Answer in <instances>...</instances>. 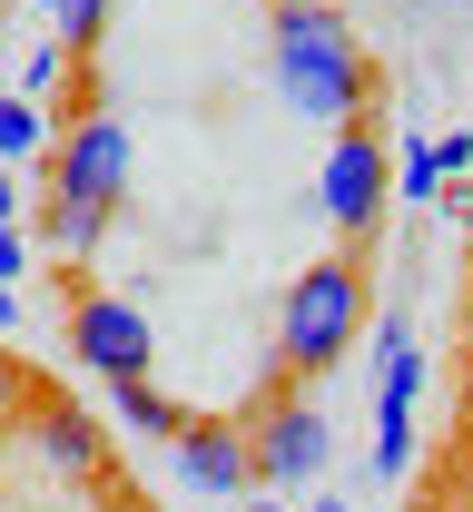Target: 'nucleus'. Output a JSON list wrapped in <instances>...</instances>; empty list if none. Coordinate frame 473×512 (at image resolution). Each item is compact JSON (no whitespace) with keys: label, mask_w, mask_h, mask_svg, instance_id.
Segmentation results:
<instances>
[{"label":"nucleus","mask_w":473,"mask_h":512,"mask_svg":"<svg viewBox=\"0 0 473 512\" xmlns=\"http://www.w3.org/2000/svg\"><path fill=\"white\" fill-rule=\"evenodd\" d=\"M267 60H276V89L306 109V119H365L375 109V60L355 50V30H345L326 0H276L267 20Z\"/></svg>","instance_id":"obj_1"},{"label":"nucleus","mask_w":473,"mask_h":512,"mask_svg":"<svg viewBox=\"0 0 473 512\" xmlns=\"http://www.w3.org/2000/svg\"><path fill=\"white\" fill-rule=\"evenodd\" d=\"M355 335H365V256H316L276 306V365L316 384L355 355Z\"/></svg>","instance_id":"obj_2"},{"label":"nucleus","mask_w":473,"mask_h":512,"mask_svg":"<svg viewBox=\"0 0 473 512\" xmlns=\"http://www.w3.org/2000/svg\"><path fill=\"white\" fill-rule=\"evenodd\" d=\"M237 424H247V453H257V483H316V473L336 463V414L286 375V365H267L257 404H247Z\"/></svg>","instance_id":"obj_3"},{"label":"nucleus","mask_w":473,"mask_h":512,"mask_svg":"<svg viewBox=\"0 0 473 512\" xmlns=\"http://www.w3.org/2000/svg\"><path fill=\"white\" fill-rule=\"evenodd\" d=\"M385 188H395V158H385V138H375L365 119H345V128H336V148H326V178H316L326 227H336V237H375Z\"/></svg>","instance_id":"obj_4"},{"label":"nucleus","mask_w":473,"mask_h":512,"mask_svg":"<svg viewBox=\"0 0 473 512\" xmlns=\"http://www.w3.org/2000/svg\"><path fill=\"white\" fill-rule=\"evenodd\" d=\"M69 355L99 384H138L148 355H158V335H148V316H138L129 296H79V306H69Z\"/></svg>","instance_id":"obj_5"},{"label":"nucleus","mask_w":473,"mask_h":512,"mask_svg":"<svg viewBox=\"0 0 473 512\" xmlns=\"http://www.w3.org/2000/svg\"><path fill=\"white\" fill-rule=\"evenodd\" d=\"M50 197H79V207H119V197H129V128L109 119V109H89V119L60 138Z\"/></svg>","instance_id":"obj_6"},{"label":"nucleus","mask_w":473,"mask_h":512,"mask_svg":"<svg viewBox=\"0 0 473 512\" xmlns=\"http://www.w3.org/2000/svg\"><path fill=\"white\" fill-rule=\"evenodd\" d=\"M414 394H424V355L405 345V325H375V473H405Z\"/></svg>","instance_id":"obj_7"},{"label":"nucleus","mask_w":473,"mask_h":512,"mask_svg":"<svg viewBox=\"0 0 473 512\" xmlns=\"http://www.w3.org/2000/svg\"><path fill=\"white\" fill-rule=\"evenodd\" d=\"M168 463H178V483H188V493H247V483H257L247 424H217V414H198V424L168 444Z\"/></svg>","instance_id":"obj_8"},{"label":"nucleus","mask_w":473,"mask_h":512,"mask_svg":"<svg viewBox=\"0 0 473 512\" xmlns=\"http://www.w3.org/2000/svg\"><path fill=\"white\" fill-rule=\"evenodd\" d=\"M30 434H40V453H50L60 473H99V424H89L79 404L40 394V404H30Z\"/></svg>","instance_id":"obj_9"},{"label":"nucleus","mask_w":473,"mask_h":512,"mask_svg":"<svg viewBox=\"0 0 473 512\" xmlns=\"http://www.w3.org/2000/svg\"><path fill=\"white\" fill-rule=\"evenodd\" d=\"M109 404H119V424H129V434H158V444H178V434L198 424L188 404H168V394H158L148 375H138V384H109Z\"/></svg>","instance_id":"obj_10"},{"label":"nucleus","mask_w":473,"mask_h":512,"mask_svg":"<svg viewBox=\"0 0 473 512\" xmlns=\"http://www.w3.org/2000/svg\"><path fill=\"white\" fill-rule=\"evenodd\" d=\"M109 237V207H79V197H50V247L60 256H89Z\"/></svg>","instance_id":"obj_11"},{"label":"nucleus","mask_w":473,"mask_h":512,"mask_svg":"<svg viewBox=\"0 0 473 512\" xmlns=\"http://www.w3.org/2000/svg\"><path fill=\"white\" fill-rule=\"evenodd\" d=\"M40 10L60 20V40H69V50H89V40H99V20H109V0H40Z\"/></svg>","instance_id":"obj_12"},{"label":"nucleus","mask_w":473,"mask_h":512,"mask_svg":"<svg viewBox=\"0 0 473 512\" xmlns=\"http://www.w3.org/2000/svg\"><path fill=\"white\" fill-rule=\"evenodd\" d=\"M40 148V109L30 99H0V158H30Z\"/></svg>","instance_id":"obj_13"},{"label":"nucleus","mask_w":473,"mask_h":512,"mask_svg":"<svg viewBox=\"0 0 473 512\" xmlns=\"http://www.w3.org/2000/svg\"><path fill=\"white\" fill-rule=\"evenodd\" d=\"M60 69H69V40H50V50H30V60H20V89L40 99V89H60Z\"/></svg>","instance_id":"obj_14"},{"label":"nucleus","mask_w":473,"mask_h":512,"mask_svg":"<svg viewBox=\"0 0 473 512\" xmlns=\"http://www.w3.org/2000/svg\"><path fill=\"white\" fill-rule=\"evenodd\" d=\"M40 394H30V375H20V355H0V434H10V414H30Z\"/></svg>","instance_id":"obj_15"},{"label":"nucleus","mask_w":473,"mask_h":512,"mask_svg":"<svg viewBox=\"0 0 473 512\" xmlns=\"http://www.w3.org/2000/svg\"><path fill=\"white\" fill-rule=\"evenodd\" d=\"M444 188V148H405V197H434Z\"/></svg>","instance_id":"obj_16"},{"label":"nucleus","mask_w":473,"mask_h":512,"mask_svg":"<svg viewBox=\"0 0 473 512\" xmlns=\"http://www.w3.org/2000/svg\"><path fill=\"white\" fill-rule=\"evenodd\" d=\"M20 276V227H0V286Z\"/></svg>","instance_id":"obj_17"},{"label":"nucleus","mask_w":473,"mask_h":512,"mask_svg":"<svg viewBox=\"0 0 473 512\" xmlns=\"http://www.w3.org/2000/svg\"><path fill=\"white\" fill-rule=\"evenodd\" d=\"M0 227H20V217H10V178H0Z\"/></svg>","instance_id":"obj_18"},{"label":"nucleus","mask_w":473,"mask_h":512,"mask_svg":"<svg viewBox=\"0 0 473 512\" xmlns=\"http://www.w3.org/2000/svg\"><path fill=\"white\" fill-rule=\"evenodd\" d=\"M306 512H345V503H336V493H326V503H306Z\"/></svg>","instance_id":"obj_19"},{"label":"nucleus","mask_w":473,"mask_h":512,"mask_svg":"<svg viewBox=\"0 0 473 512\" xmlns=\"http://www.w3.org/2000/svg\"><path fill=\"white\" fill-rule=\"evenodd\" d=\"M464 237H473V197H464Z\"/></svg>","instance_id":"obj_20"},{"label":"nucleus","mask_w":473,"mask_h":512,"mask_svg":"<svg viewBox=\"0 0 473 512\" xmlns=\"http://www.w3.org/2000/svg\"><path fill=\"white\" fill-rule=\"evenodd\" d=\"M247 512H276V503H247Z\"/></svg>","instance_id":"obj_21"}]
</instances>
